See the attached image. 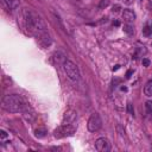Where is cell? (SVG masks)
<instances>
[{"label": "cell", "mask_w": 152, "mask_h": 152, "mask_svg": "<svg viewBox=\"0 0 152 152\" xmlns=\"http://www.w3.org/2000/svg\"><path fill=\"white\" fill-rule=\"evenodd\" d=\"M1 107H2V109H5L8 113H19V112L25 110L26 102L18 94H8L2 97Z\"/></svg>", "instance_id": "obj_2"}, {"label": "cell", "mask_w": 152, "mask_h": 152, "mask_svg": "<svg viewBox=\"0 0 152 152\" xmlns=\"http://www.w3.org/2000/svg\"><path fill=\"white\" fill-rule=\"evenodd\" d=\"M127 112H128L131 115H134V109H133V104H132V103H128V104H127Z\"/></svg>", "instance_id": "obj_16"}, {"label": "cell", "mask_w": 152, "mask_h": 152, "mask_svg": "<svg viewBox=\"0 0 152 152\" xmlns=\"http://www.w3.org/2000/svg\"><path fill=\"white\" fill-rule=\"evenodd\" d=\"M119 69V65H115V68H113V70H118Z\"/></svg>", "instance_id": "obj_23"}, {"label": "cell", "mask_w": 152, "mask_h": 152, "mask_svg": "<svg viewBox=\"0 0 152 152\" xmlns=\"http://www.w3.org/2000/svg\"><path fill=\"white\" fill-rule=\"evenodd\" d=\"M75 1H81V0H75Z\"/></svg>", "instance_id": "obj_24"}, {"label": "cell", "mask_w": 152, "mask_h": 152, "mask_svg": "<svg viewBox=\"0 0 152 152\" xmlns=\"http://www.w3.org/2000/svg\"><path fill=\"white\" fill-rule=\"evenodd\" d=\"M141 63H142V65H144V66H150V61H148L147 58H142Z\"/></svg>", "instance_id": "obj_18"}, {"label": "cell", "mask_w": 152, "mask_h": 152, "mask_svg": "<svg viewBox=\"0 0 152 152\" xmlns=\"http://www.w3.org/2000/svg\"><path fill=\"white\" fill-rule=\"evenodd\" d=\"M36 137H44V132L43 131H36Z\"/></svg>", "instance_id": "obj_21"}, {"label": "cell", "mask_w": 152, "mask_h": 152, "mask_svg": "<svg viewBox=\"0 0 152 152\" xmlns=\"http://www.w3.org/2000/svg\"><path fill=\"white\" fill-rule=\"evenodd\" d=\"M150 1H151V2H152V0H150Z\"/></svg>", "instance_id": "obj_26"}, {"label": "cell", "mask_w": 152, "mask_h": 152, "mask_svg": "<svg viewBox=\"0 0 152 152\" xmlns=\"http://www.w3.org/2000/svg\"><path fill=\"white\" fill-rule=\"evenodd\" d=\"M2 4L5 5V7L10 11H14L18 6H19V1L18 0H1Z\"/></svg>", "instance_id": "obj_10"}, {"label": "cell", "mask_w": 152, "mask_h": 152, "mask_svg": "<svg viewBox=\"0 0 152 152\" xmlns=\"http://www.w3.org/2000/svg\"><path fill=\"white\" fill-rule=\"evenodd\" d=\"M77 120V113L72 109H69L64 113L63 115V120H62V124H68V125H75Z\"/></svg>", "instance_id": "obj_7"}, {"label": "cell", "mask_w": 152, "mask_h": 152, "mask_svg": "<svg viewBox=\"0 0 152 152\" xmlns=\"http://www.w3.org/2000/svg\"><path fill=\"white\" fill-rule=\"evenodd\" d=\"M112 11H113V12H115V13H116V12H119V11H120V5H114Z\"/></svg>", "instance_id": "obj_20"}, {"label": "cell", "mask_w": 152, "mask_h": 152, "mask_svg": "<svg viewBox=\"0 0 152 152\" xmlns=\"http://www.w3.org/2000/svg\"><path fill=\"white\" fill-rule=\"evenodd\" d=\"M75 129H76L75 125L62 124L59 127H57L53 131V135H55V138H58V139L59 138H64V137H68V135H72Z\"/></svg>", "instance_id": "obj_4"}, {"label": "cell", "mask_w": 152, "mask_h": 152, "mask_svg": "<svg viewBox=\"0 0 152 152\" xmlns=\"http://www.w3.org/2000/svg\"><path fill=\"white\" fill-rule=\"evenodd\" d=\"M122 18H124L127 23H132V21L135 20V13H134L132 10L126 8V10H124V12H122Z\"/></svg>", "instance_id": "obj_9"}, {"label": "cell", "mask_w": 152, "mask_h": 152, "mask_svg": "<svg viewBox=\"0 0 152 152\" xmlns=\"http://www.w3.org/2000/svg\"><path fill=\"white\" fill-rule=\"evenodd\" d=\"M146 109L150 114H152V101H147L146 102Z\"/></svg>", "instance_id": "obj_17"}, {"label": "cell", "mask_w": 152, "mask_h": 152, "mask_svg": "<svg viewBox=\"0 0 152 152\" xmlns=\"http://www.w3.org/2000/svg\"><path fill=\"white\" fill-rule=\"evenodd\" d=\"M0 133H1V134H0V138H1V140H4V139L7 137V133H6L4 129H1V131H0Z\"/></svg>", "instance_id": "obj_19"}, {"label": "cell", "mask_w": 152, "mask_h": 152, "mask_svg": "<svg viewBox=\"0 0 152 152\" xmlns=\"http://www.w3.org/2000/svg\"><path fill=\"white\" fill-rule=\"evenodd\" d=\"M108 5H109V0H100L97 7H99V10H104Z\"/></svg>", "instance_id": "obj_14"}, {"label": "cell", "mask_w": 152, "mask_h": 152, "mask_svg": "<svg viewBox=\"0 0 152 152\" xmlns=\"http://www.w3.org/2000/svg\"><path fill=\"white\" fill-rule=\"evenodd\" d=\"M144 94L148 97L152 96V80H148L144 86Z\"/></svg>", "instance_id": "obj_12"}, {"label": "cell", "mask_w": 152, "mask_h": 152, "mask_svg": "<svg viewBox=\"0 0 152 152\" xmlns=\"http://www.w3.org/2000/svg\"><path fill=\"white\" fill-rule=\"evenodd\" d=\"M126 33H128V34H132L133 33V27L129 25V24H126V25H124V28H122Z\"/></svg>", "instance_id": "obj_15"}, {"label": "cell", "mask_w": 152, "mask_h": 152, "mask_svg": "<svg viewBox=\"0 0 152 152\" xmlns=\"http://www.w3.org/2000/svg\"><path fill=\"white\" fill-rule=\"evenodd\" d=\"M131 74H132V70H129V71H128V72L126 74V77H127V78H129V77H131L129 75H131Z\"/></svg>", "instance_id": "obj_22"}, {"label": "cell", "mask_w": 152, "mask_h": 152, "mask_svg": "<svg viewBox=\"0 0 152 152\" xmlns=\"http://www.w3.org/2000/svg\"><path fill=\"white\" fill-rule=\"evenodd\" d=\"M151 46H152V42H151Z\"/></svg>", "instance_id": "obj_25"}, {"label": "cell", "mask_w": 152, "mask_h": 152, "mask_svg": "<svg viewBox=\"0 0 152 152\" xmlns=\"http://www.w3.org/2000/svg\"><path fill=\"white\" fill-rule=\"evenodd\" d=\"M38 39H39V42H40L42 46H44V48L50 46V45H51V43H52V39H51V37H50V34H49L48 32H45V33L40 34V36L38 37Z\"/></svg>", "instance_id": "obj_8"}, {"label": "cell", "mask_w": 152, "mask_h": 152, "mask_svg": "<svg viewBox=\"0 0 152 152\" xmlns=\"http://www.w3.org/2000/svg\"><path fill=\"white\" fill-rule=\"evenodd\" d=\"M53 59H55V62L57 63V64H63L66 59H65V56H64V53H62V52H59V51H57V52H55V55H53Z\"/></svg>", "instance_id": "obj_11"}, {"label": "cell", "mask_w": 152, "mask_h": 152, "mask_svg": "<svg viewBox=\"0 0 152 152\" xmlns=\"http://www.w3.org/2000/svg\"><path fill=\"white\" fill-rule=\"evenodd\" d=\"M95 148L99 152H108L110 151V142L107 138H99L95 141Z\"/></svg>", "instance_id": "obj_6"}, {"label": "cell", "mask_w": 152, "mask_h": 152, "mask_svg": "<svg viewBox=\"0 0 152 152\" xmlns=\"http://www.w3.org/2000/svg\"><path fill=\"white\" fill-rule=\"evenodd\" d=\"M142 34L144 36H151L152 34V26L150 24H146L144 27H142Z\"/></svg>", "instance_id": "obj_13"}, {"label": "cell", "mask_w": 152, "mask_h": 152, "mask_svg": "<svg viewBox=\"0 0 152 152\" xmlns=\"http://www.w3.org/2000/svg\"><path fill=\"white\" fill-rule=\"evenodd\" d=\"M23 18H24L25 25L28 28V31L34 33V34H37V37H39L40 34L48 32L45 23L43 21L40 15H38L36 12H33L31 10H27V8H24Z\"/></svg>", "instance_id": "obj_1"}, {"label": "cell", "mask_w": 152, "mask_h": 152, "mask_svg": "<svg viewBox=\"0 0 152 152\" xmlns=\"http://www.w3.org/2000/svg\"><path fill=\"white\" fill-rule=\"evenodd\" d=\"M63 69H64V72H65L66 76H68V78H70L71 81H77V80H80V76H81L80 69H78V66H77L74 62L66 59V61L63 63Z\"/></svg>", "instance_id": "obj_3"}, {"label": "cell", "mask_w": 152, "mask_h": 152, "mask_svg": "<svg viewBox=\"0 0 152 152\" xmlns=\"http://www.w3.org/2000/svg\"><path fill=\"white\" fill-rule=\"evenodd\" d=\"M87 127L90 132H97L101 127H102V119L100 116L99 113H93L88 120V124H87Z\"/></svg>", "instance_id": "obj_5"}]
</instances>
